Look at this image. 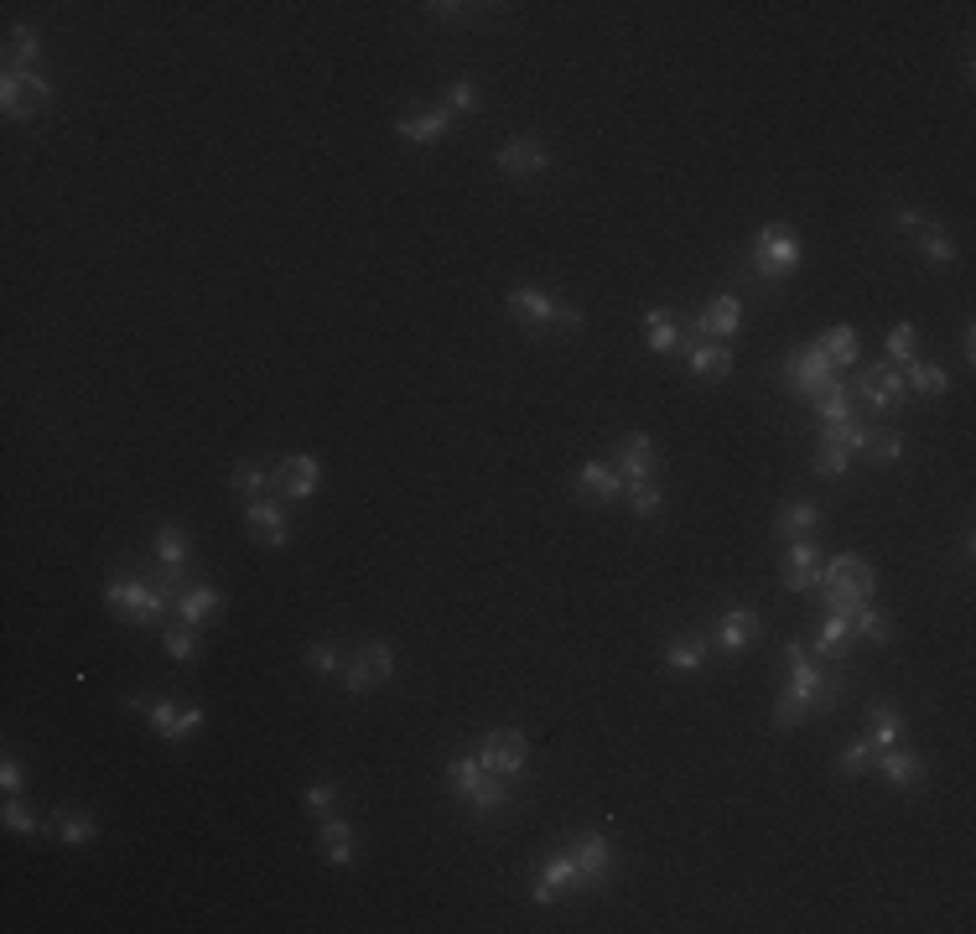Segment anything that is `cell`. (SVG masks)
Returning a JSON list of instances; mask_svg holds the SVG:
<instances>
[{"mask_svg": "<svg viewBox=\"0 0 976 934\" xmlns=\"http://www.w3.org/2000/svg\"><path fill=\"white\" fill-rule=\"evenodd\" d=\"M784 659H790V685H784V696L774 701V727H800L805 716L831 712V706L841 701L837 680L820 676L800 644H784Z\"/></svg>", "mask_w": 976, "mask_h": 934, "instance_id": "6da1fadb", "label": "cell"}, {"mask_svg": "<svg viewBox=\"0 0 976 934\" xmlns=\"http://www.w3.org/2000/svg\"><path fill=\"white\" fill-rule=\"evenodd\" d=\"M53 104V83L42 79V73H11L5 68V79H0V109L11 119H32L42 115Z\"/></svg>", "mask_w": 976, "mask_h": 934, "instance_id": "52a82bcc", "label": "cell"}, {"mask_svg": "<svg viewBox=\"0 0 976 934\" xmlns=\"http://www.w3.org/2000/svg\"><path fill=\"white\" fill-rule=\"evenodd\" d=\"M655 462H659V452H655V441L644 437V431H629V437L618 441V473H623V483H639V477H655Z\"/></svg>", "mask_w": 976, "mask_h": 934, "instance_id": "44dd1931", "label": "cell"}, {"mask_svg": "<svg viewBox=\"0 0 976 934\" xmlns=\"http://www.w3.org/2000/svg\"><path fill=\"white\" fill-rule=\"evenodd\" d=\"M479 763L498 779H515V774H525V763H530V742H525V733H515V727H494V733L479 742Z\"/></svg>", "mask_w": 976, "mask_h": 934, "instance_id": "ba28073f", "label": "cell"}, {"mask_svg": "<svg viewBox=\"0 0 976 934\" xmlns=\"http://www.w3.org/2000/svg\"><path fill=\"white\" fill-rule=\"evenodd\" d=\"M157 556L167 572H187V535H182V524H161L157 530Z\"/></svg>", "mask_w": 976, "mask_h": 934, "instance_id": "d590c367", "label": "cell"}, {"mask_svg": "<svg viewBox=\"0 0 976 934\" xmlns=\"http://www.w3.org/2000/svg\"><path fill=\"white\" fill-rule=\"evenodd\" d=\"M686 364L701 379H727L733 374V348L727 343H686Z\"/></svg>", "mask_w": 976, "mask_h": 934, "instance_id": "4316f807", "label": "cell"}, {"mask_svg": "<svg viewBox=\"0 0 976 934\" xmlns=\"http://www.w3.org/2000/svg\"><path fill=\"white\" fill-rule=\"evenodd\" d=\"M37 58H42V42L32 26H11V37H5V62H11V73H37Z\"/></svg>", "mask_w": 976, "mask_h": 934, "instance_id": "83f0119b", "label": "cell"}, {"mask_svg": "<svg viewBox=\"0 0 976 934\" xmlns=\"http://www.w3.org/2000/svg\"><path fill=\"white\" fill-rule=\"evenodd\" d=\"M307 665H312L318 676H338V670H343V659H338L333 644H312V649H307Z\"/></svg>", "mask_w": 976, "mask_h": 934, "instance_id": "681fc988", "label": "cell"}, {"mask_svg": "<svg viewBox=\"0 0 976 934\" xmlns=\"http://www.w3.org/2000/svg\"><path fill=\"white\" fill-rule=\"evenodd\" d=\"M737 327H743V301H737L733 291H722V297H712V307L686 327V343H707V338L727 343V338H737Z\"/></svg>", "mask_w": 976, "mask_h": 934, "instance_id": "8fae6325", "label": "cell"}, {"mask_svg": "<svg viewBox=\"0 0 976 934\" xmlns=\"http://www.w3.org/2000/svg\"><path fill=\"white\" fill-rule=\"evenodd\" d=\"M94 835H100V826H94L89 816H62L58 820V841H68V846H89Z\"/></svg>", "mask_w": 976, "mask_h": 934, "instance_id": "bcb514c9", "label": "cell"}, {"mask_svg": "<svg viewBox=\"0 0 976 934\" xmlns=\"http://www.w3.org/2000/svg\"><path fill=\"white\" fill-rule=\"evenodd\" d=\"M623 494H629V509H634L639 519H655L659 509H665V494H659V483H655V477H639V483H623Z\"/></svg>", "mask_w": 976, "mask_h": 934, "instance_id": "8d00e7d4", "label": "cell"}, {"mask_svg": "<svg viewBox=\"0 0 976 934\" xmlns=\"http://www.w3.org/2000/svg\"><path fill=\"white\" fill-rule=\"evenodd\" d=\"M894 223H898V229H925V214H915V208H898Z\"/></svg>", "mask_w": 976, "mask_h": 934, "instance_id": "db71d44e", "label": "cell"}, {"mask_svg": "<svg viewBox=\"0 0 976 934\" xmlns=\"http://www.w3.org/2000/svg\"><path fill=\"white\" fill-rule=\"evenodd\" d=\"M479 104V83L473 79H458L447 89V115H462V109H473Z\"/></svg>", "mask_w": 976, "mask_h": 934, "instance_id": "c3c4849f", "label": "cell"}, {"mask_svg": "<svg viewBox=\"0 0 976 934\" xmlns=\"http://www.w3.org/2000/svg\"><path fill=\"white\" fill-rule=\"evenodd\" d=\"M5 831H16V835H37L42 831V820L26 810V805H16V795L5 799Z\"/></svg>", "mask_w": 976, "mask_h": 934, "instance_id": "7dc6e473", "label": "cell"}, {"mask_svg": "<svg viewBox=\"0 0 976 934\" xmlns=\"http://www.w3.org/2000/svg\"><path fill=\"white\" fill-rule=\"evenodd\" d=\"M447 130H452V115H447V104H441V109H426V115H400V119H395V136L411 140V146H432V140H441Z\"/></svg>", "mask_w": 976, "mask_h": 934, "instance_id": "cb8c5ba5", "label": "cell"}, {"mask_svg": "<svg viewBox=\"0 0 976 934\" xmlns=\"http://www.w3.org/2000/svg\"><path fill=\"white\" fill-rule=\"evenodd\" d=\"M758 634H763V623H758L754 608H727V613L717 618V649L722 655H743Z\"/></svg>", "mask_w": 976, "mask_h": 934, "instance_id": "ffe728a7", "label": "cell"}, {"mask_svg": "<svg viewBox=\"0 0 976 934\" xmlns=\"http://www.w3.org/2000/svg\"><path fill=\"white\" fill-rule=\"evenodd\" d=\"M219 587H208V581H187V587H182L177 592V618L182 623H193V629H203V623H208V618L219 613Z\"/></svg>", "mask_w": 976, "mask_h": 934, "instance_id": "484cf974", "label": "cell"}, {"mask_svg": "<svg viewBox=\"0 0 976 934\" xmlns=\"http://www.w3.org/2000/svg\"><path fill=\"white\" fill-rule=\"evenodd\" d=\"M618 494H623V473H618V468H608V462H582L577 498H587V504H613Z\"/></svg>", "mask_w": 976, "mask_h": 934, "instance_id": "7402d4cb", "label": "cell"}, {"mask_svg": "<svg viewBox=\"0 0 976 934\" xmlns=\"http://www.w3.org/2000/svg\"><path fill=\"white\" fill-rule=\"evenodd\" d=\"M390 676H395V655H390V644H364L359 655L338 670V680H343V691H348V696H364V691L384 685Z\"/></svg>", "mask_w": 976, "mask_h": 934, "instance_id": "9c48e42d", "label": "cell"}, {"mask_svg": "<svg viewBox=\"0 0 976 934\" xmlns=\"http://www.w3.org/2000/svg\"><path fill=\"white\" fill-rule=\"evenodd\" d=\"M504 307H509V318L525 322V327H536V333H551V327L577 333L582 327L577 307H566V301H556L551 291H536V286H515V291L504 297Z\"/></svg>", "mask_w": 976, "mask_h": 934, "instance_id": "3957f363", "label": "cell"}, {"mask_svg": "<svg viewBox=\"0 0 976 934\" xmlns=\"http://www.w3.org/2000/svg\"><path fill=\"white\" fill-rule=\"evenodd\" d=\"M909 395H945L951 390V374L940 369V364H909Z\"/></svg>", "mask_w": 976, "mask_h": 934, "instance_id": "74e56055", "label": "cell"}, {"mask_svg": "<svg viewBox=\"0 0 976 934\" xmlns=\"http://www.w3.org/2000/svg\"><path fill=\"white\" fill-rule=\"evenodd\" d=\"M888 358H904V364H915V348H919V333H915V322H894V327H888Z\"/></svg>", "mask_w": 976, "mask_h": 934, "instance_id": "ee69618b", "label": "cell"}, {"mask_svg": "<svg viewBox=\"0 0 976 934\" xmlns=\"http://www.w3.org/2000/svg\"><path fill=\"white\" fill-rule=\"evenodd\" d=\"M322 483V462L307 458V452H291V458L276 462V473H271V488L280 498H312Z\"/></svg>", "mask_w": 976, "mask_h": 934, "instance_id": "7c38bea8", "label": "cell"}, {"mask_svg": "<svg viewBox=\"0 0 976 934\" xmlns=\"http://www.w3.org/2000/svg\"><path fill=\"white\" fill-rule=\"evenodd\" d=\"M333 799H338V795H333V784H307V810H312L318 820L333 810Z\"/></svg>", "mask_w": 976, "mask_h": 934, "instance_id": "816d5d0a", "label": "cell"}, {"mask_svg": "<svg viewBox=\"0 0 976 934\" xmlns=\"http://www.w3.org/2000/svg\"><path fill=\"white\" fill-rule=\"evenodd\" d=\"M572 862H577L582 888H598L602 877L613 873V841L608 835H577L572 841Z\"/></svg>", "mask_w": 976, "mask_h": 934, "instance_id": "2e32d148", "label": "cell"}, {"mask_svg": "<svg viewBox=\"0 0 976 934\" xmlns=\"http://www.w3.org/2000/svg\"><path fill=\"white\" fill-rule=\"evenodd\" d=\"M847 644H852V623L841 613H826V623L816 629V655L820 659H841L847 655Z\"/></svg>", "mask_w": 976, "mask_h": 934, "instance_id": "f546056e", "label": "cell"}, {"mask_svg": "<svg viewBox=\"0 0 976 934\" xmlns=\"http://www.w3.org/2000/svg\"><path fill=\"white\" fill-rule=\"evenodd\" d=\"M748 270L758 280H790L800 270V239L784 229V223H769L754 234V250H748Z\"/></svg>", "mask_w": 976, "mask_h": 934, "instance_id": "277c9868", "label": "cell"}, {"mask_svg": "<svg viewBox=\"0 0 976 934\" xmlns=\"http://www.w3.org/2000/svg\"><path fill=\"white\" fill-rule=\"evenodd\" d=\"M857 390H862V400H868L873 411H894V405L909 400V384H904V374H898L894 364H862Z\"/></svg>", "mask_w": 976, "mask_h": 934, "instance_id": "4fadbf2b", "label": "cell"}, {"mask_svg": "<svg viewBox=\"0 0 976 934\" xmlns=\"http://www.w3.org/2000/svg\"><path fill=\"white\" fill-rule=\"evenodd\" d=\"M701 659H707V638H701V634L670 638V644H665V665H670V670H680V676L701 670Z\"/></svg>", "mask_w": 976, "mask_h": 934, "instance_id": "1f68e13d", "label": "cell"}, {"mask_svg": "<svg viewBox=\"0 0 976 934\" xmlns=\"http://www.w3.org/2000/svg\"><path fill=\"white\" fill-rule=\"evenodd\" d=\"M816 348H820V354H826V358H831L837 369H847V364H857V333H852V327H847V322H841V327H826Z\"/></svg>", "mask_w": 976, "mask_h": 934, "instance_id": "e575fe53", "label": "cell"}, {"mask_svg": "<svg viewBox=\"0 0 976 934\" xmlns=\"http://www.w3.org/2000/svg\"><path fill=\"white\" fill-rule=\"evenodd\" d=\"M244 530H250L255 545H271V551H280V545L291 540V524H286V515H280L276 498H250V509H244Z\"/></svg>", "mask_w": 976, "mask_h": 934, "instance_id": "5bb4252c", "label": "cell"}, {"mask_svg": "<svg viewBox=\"0 0 976 934\" xmlns=\"http://www.w3.org/2000/svg\"><path fill=\"white\" fill-rule=\"evenodd\" d=\"M447 779H452V789H458L473 810H504V805H509V795H504V779L489 774V769L479 763V753L452 758V763H447Z\"/></svg>", "mask_w": 976, "mask_h": 934, "instance_id": "8992f818", "label": "cell"}, {"mask_svg": "<svg viewBox=\"0 0 976 934\" xmlns=\"http://www.w3.org/2000/svg\"><path fill=\"white\" fill-rule=\"evenodd\" d=\"M816 581H820V551H816V540H811V535L790 540V551H784V587H790V592H811Z\"/></svg>", "mask_w": 976, "mask_h": 934, "instance_id": "e0dca14e", "label": "cell"}, {"mask_svg": "<svg viewBox=\"0 0 976 934\" xmlns=\"http://www.w3.org/2000/svg\"><path fill=\"white\" fill-rule=\"evenodd\" d=\"M146 722H151V733L167 737V742H182V737H193L203 727V712L198 706H172V701H146Z\"/></svg>", "mask_w": 976, "mask_h": 934, "instance_id": "9a60e30c", "label": "cell"}, {"mask_svg": "<svg viewBox=\"0 0 976 934\" xmlns=\"http://www.w3.org/2000/svg\"><path fill=\"white\" fill-rule=\"evenodd\" d=\"M572 888H582V877H577V862H572V852H561L546 862V873L536 877V888H530V903H556L561 893H572Z\"/></svg>", "mask_w": 976, "mask_h": 934, "instance_id": "ac0fdd59", "label": "cell"}, {"mask_svg": "<svg viewBox=\"0 0 976 934\" xmlns=\"http://www.w3.org/2000/svg\"><path fill=\"white\" fill-rule=\"evenodd\" d=\"M811 405H816V420L820 426H841V420H857V411H852V395H847V384H831V390H826V395H816L811 400Z\"/></svg>", "mask_w": 976, "mask_h": 934, "instance_id": "4dcf8cb0", "label": "cell"}, {"mask_svg": "<svg viewBox=\"0 0 976 934\" xmlns=\"http://www.w3.org/2000/svg\"><path fill=\"white\" fill-rule=\"evenodd\" d=\"M318 841H322V862H333V867H354V856H359V846H354V826H348V820L322 816V826H318Z\"/></svg>", "mask_w": 976, "mask_h": 934, "instance_id": "d4e9b609", "label": "cell"}, {"mask_svg": "<svg viewBox=\"0 0 976 934\" xmlns=\"http://www.w3.org/2000/svg\"><path fill=\"white\" fill-rule=\"evenodd\" d=\"M784 379H790V390H795L800 400H816L837 384V364L820 354V348H805V354L784 358Z\"/></svg>", "mask_w": 976, "mask_h": 934, "instance_id": "30bf717a", "label": "cell"}, {"mask_svg": "<svg viewBox=\"0 0 976 934\" xmlns=\"http://www.w3.org/2000/svg\"><path fill=\"white\" fill-rule=\"evenodd\" d=\"M161 649H167L172 659H193V655H198V629L177 618L172 629H161Z\"/></svg>", "mask_w": 976, "mask_h": 934, "instance_id": "ab89813d", "label": "cell"}, {"mask_svg": "<svg viewBox=\"0 0 976 934\" xmlns=\"http://www.w3.org/2000/svg\"><path fill=\"white\" fill-rule=\"evenodd\" d=\"M229 488L244 498H265V488H271V473L260 468V462H240L234 473H229Z\"/></svg>", "mask_w": 976, "mask_h": 934, "instance_id": "60d3db41", "label": "cell"}, {"mask_svg": "<svg viewBox=\"0 0 976 934\" xmlns=\"http://www.w3.org/2000/svg\"><path fill=\"white\" fill-rule=\"evenodd\" d=\"M873 763H877V774L888 779L894 789H915L919 779H925V763H919V758L909 753L904 742H894V748H883V753H877Z\"/></svg>", "mask_w": 976, "mask_h": 934, "instance_id": "603a6c76", "label": "cell"}, {"mask_svg": "<svg viewBox=\"0 0 976 934\" xmlns=\"http://www.w3.org/2000/svg\"><path fill=\"white\" fill-rule=\"evenodd\" d=\"M847 468H852V452H847L841 441L820 437V447H816V473H826V477H847Z\"/></svg>", "mask_w": 976, "mask_h": 934, "instance_id": "7bdbcfd3", "label": "cell"}, {"mask_svg": "<svg viewBox=\"0 0 976 934\" xmlns=\"http://www.w3.org/2000/svg\"><path fill=\"white\" fill-rule=\"evenodd\" d=\"M873 587H877V572L857 556H831L826 572H820V597H826V608L841 618H852V608L873 602Z\"/></svg>", "mask_w": 976, "mask_h": 934, "instance_id": "7a4b0ae2", "label": "cell"}, {"mask_svg": "<svg viewBox=\"0 0 976 934\" xmlns=\"http://www.w3.org/2000/svg\"><path fill=\"white\" fill-rule=\"evenodd\" d=\"M0 789H5V799L21 795V769H16V758H5V763H0Z\"/></svg>", "mask_w": 976, "mask_h": 934, "instance_id": "f5cc1de1", "label": "cell"}, {"mask_svg": "<svg viewBox=\"0 0 976 934\" xmlns=\"http://www.w3.org/2000/svg\"><path fill=\"white\" fill-rule=\"evenodd\" d=\"M847 623H852V634H857V638H868V644H888V638H894V623L877 613L873 602L852 608V618H847Z\"/></svg>", "mask_w": 976, "mask_h": 934, "instance_id": "836d02e7", "label": "cell"}, {"mask_svg": "<svg viewBox=\"0 0 976 934\" xmlns=\"http://www.w3.org/2000/svg\"><path fill=\"white\" fill-rule=\"evenodd\" d=\"M919 244H925V260H930L935 270H951V265H956V244L940 234V229H930V223H925V239H919Z\"/></svg>", "mask_w": 976, "mask_h": 934, "instance_id": "f6af8a7d", "label": "cell"}, {"mask_svg": "<svg viewBox=\"0 0 976 934\" xmlns=\"http://www.w3.org/2000/svg\"><path fill=\"white\" fill-rule=\"evenodd\" d=\"M868 458H873L877 468H888V462L904 458V441L898 437H868Z\"/></svg>", "mask_w": 976, "mask_h": 934, "instance_id": "f907efd6", "label": "cell"}, {"mask_svg": "<svg viewBox=\"0 0 976 934\" xmlns=\"http://www.w3.org/2000/svg\"><path fill=\"white\" fill-rule=\"evenodd\" d=\"M816 524H820V509L811 504V498H795V504H784V509H779V519H774V530H779L784 540L811 535Z\"/></svg>", "mask_w": 976, "mask_h": 934, "instance_id": "f1b7e54d", "label": "cell"}, {"mask_svg": "<svg viewBox=\"0 0 976 934\" xmlns=\"http://www.w3.org/2000/svg\"><path fill=\"white\" fill-rule=\"evenodd\" d=\"M873 758H877L873 737H862V742H847V748H841L837 769H841V774H847V779H857V774H868V769H873Z\"/></svg>", "mask_w": 976, "mask_h": 934, "instance_id": "b9f144b4", "label": "cell"}, {"mask_svg": "<svg viewBox=\"0 0 976 934\" xmlns=\"http://www.w3.org/2000/svg\"><path fill=\"white\" fill-rule=\"evenodd\" d=\"M104 608H110V613H120V618H130L136 629H146V623H157V618L167 613V587H161V581L120 577V581H110V587H104Z\"/></svg>", "mask_w": 976, "mask_h": 934, "instance_id": "5b68a950", "label": "cell"}, {"mask_svg": "<svg viewBox=\"0 0 976 934\" xmlns=\"http://www.w3.org/2000/svg\"><path fill=\"white\" fill-rule=\"evenodd\" d=\"M546 146H540L536 136H519V140H509L504 151L494 157V166L504 172V177H536V172H546Z\"/></svg>", "mask_w": 976, "mask_h": 934, "instance_id": "d6986e66", "label": "cell"}, {"mask_svg": "<svg viewBox=\"0 0 976 934\" xmlns=\"http://www.w3.org/2000/svg\"><path fill=\"white\" fill-rule=\"evenodd\" d=\"M898 737H904V716H898V706L877 701V706H873V748L883 753V748H894Z\"/></svg>", "mask_w": 976, "mask_h": 934, "instance_id": "f35d334b", "label": "cell"}, {"mask_svg": "<svg viewBox=\"0 0 976 934\" xmlns=\"http://www.w3.org/2000/svg\"><path fill=\"white\" fill-rule=\"evenodd\" d=\"M644 333H650V348H655V354H676L680 343H686L680 338V327H676V312H665V307L644 318Z\"/></svg>", "mask_w": 976, "mask_h": 934, "instance_id": "d6a6232c", "label": "cell"}]
</instances>
